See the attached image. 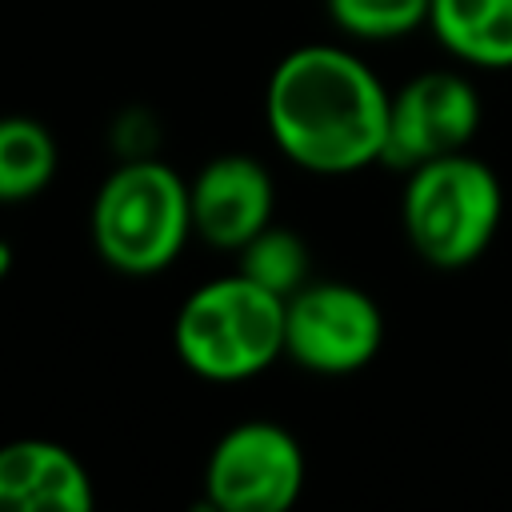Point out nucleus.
<instances>
[{"label": "nucleus", "mask_w": 512, "mask_h": 512, "mask_svg": "<svg viewBox=\"0 0 512 512\" xmlns=\"http://www.w3.org/2000/svg\"><path fill=\"white\" fill-rule=\"evenodd\" d=\"M392 92L348 48H292L268 76L264 120L276 148L304 172L344 176L380 164Z\"/></svg>", "instance_id": "f257e3e1"}, {"label": "nucleus", "mask_w": 512, "mask_h": 512, "mask_svg": "<svg viewBox=\"0 0 512 512\" xmlns=\"http://www.w3.org/2000/svg\"><path fill=\"white\" fill-rule=\"evenodd\" d=\"M192 232V196L188 180L152 160H120L92 200V244L96 256L124 276L164 272L188 244Z\"/></svg>", "instance_id": "f03ea898"}, {"label": "nucleus", "mask_w": 512, "mask_h": 512, "mask_svg": "<svg viewBox=\"0 0 512 512\" xmlns=\"http://www.w3.org/2000/svg\"><path fill=\"white\" fill-rule=\"evenodd\" d=\"M176 356L204 380L232 384L284 356V296L228 272L200 284L172 324Z\"/></svg>", "instance_id": "7ed1b4c3"}, {"label": "nucleus", "mask_w": 512, "mask_h": 512, "mask_svg": "<svg viewBox=\"0 0 512 512\" xmlns=\"http://www.w3.org/2000/svg\"><path fill=\"white\" fill-rule=\"evenodd\" d=\"M404 236L428 268H464L496 236L504 216V188L496 172L468 156H436L408 172L404 200Z\"/></svg>", "instance_id": "20e7f679"}, {"label": "nucleus", "mask_w": 512, "mask_h": 512, "mask_svg": "<svg viewBox=\"0 0 512 512\" xmlns=\"http://www.w3.org/2000/svg\"><path fill=\"white\" fill-rule=\"evenodd\" d=\"M380 340L384 316L356 284L308 280L284 300V356L308 372H356L380 352Z\"/></svg>", "instance_id": "39448f33"}, {"label": "nucleus", "mask_w": 512, "mask_h": 512, "mask_svg": "<svg viewBox=\"0 0 512 512\" xmlns=\"http://www.w3.org/2000/svg\"><path fill=\"white\" fill-rule=\"evenodd\" d=\"M304 488V452L272 420L228 428L204 464V496L220 512H284Z\"/></svg>", "instance_id": "423d86ee"}, {"label": "nucleus", "mask_w": 512, "mask_h": 512, "mask_svg": "<svg viewBox=\"0 0 512 512\" xmlns=\"http://www.w3.org/2000/svg\"><path fill=\"white\" fill-rule=\"evenodd\" d=\"M476 128H480L476 88L448 68L420 72L388 100V132H384L380 164L396 172H412L436 156L464 152Z\"/></svg>", "instance_id": "0eeeda50"}, {"label": "nucleus", "mask_w": 512, "mask_h": 512, "mask_svg": "<svg viewBox=\"0 0 512 512\" xmlns=\"http://www.w3.org/2000/svg\"><path fill=\"white\" fill-rule=\"evenodd\" d=\"M192 232L212 248L236 252L264 224H272L276 184L272 172L248 152H224L208 160L192 180Z\"/></svg>", "instance_id": "6e6552de"}, {"label": "nucleus", "mask_w": 512, "mask_h": 512, "mask_svg": "<svg viewBox=\"0 0 512 512\" xmlns=\"http://www.w3.org/2000/svg\"><path fill=\"white\" fill-rule=\"evenodd\" d=\"M92 476L56 440L24 436L0 444V512H88Z\"/></svg>", "instance_id": "1a4fd4ad"}, {"label": "nucleus", "mask_w": 512, "mask_h": 512, "mask_svg": "<svg viewBox=\"0 0 512 512\" xmlns=\"http://www.w3.org/2000/svg\"><path fill=\"white\" fill-rule=\"evenodd\" d=\"M428 24L456 60L512 68V0H432Z\"/></svg>", "instance_id": "9d476101"}, {"label": "nucleus", "mask_w": 512, "mask_h": 512, "mask_svg": "<svg viewBox=\"0 0 512 512\" xmlns=\"http://www.w3.org/2000/svg\"><path fill=\"white\" fill-rule=\"evenodd\" d=\"M56 136L32 116H0V204L40 196L56 176Z\"/></svg>", "instance_id": "9b49d317"}, {"label": "nucleus", "mask_w": 512, "mask_h": 512, "mask_svg": "<svg viewBox=\"0 0 512 512\" xmlns=\"http://www.w3.org/2000/svg\"><path fill=\"white\" fill-rule=\"evenodd\" d=\"M236 272L288 300L296 288H304L312 280L308 244L292 228L264 224L248 244L236 248Z\"/></svg>", "instance_id": "f8f14e48"}, {"label": "nucleus", "mask_w": 512, "mask_h": 512, "mask_svg": "<svg viewBox=\"0 0 512 512\" xmlns=\"http://www.w3.org/2000/svg\"><path fill=\"white\" fill-rule=\"evenodd\" d=\"M336 28L356 40H396L428 24L432 0H324Z\"/></svg>", "instance_id": "ddd939ff"}, {"label": "nucleus", "mask_w": 512, "mask_h": 512, "mask_svg": "<svg viewBox=\"0 0 512 512\" xmlns=\"http://www.w3.org/2000/svg\"><path fill=\"white\" fill-rule=\"evenodd\" d=\"M12 244L8 240H0V280H8V272H12Z\"/></svg>", "instance_id": "4468645a"}]
</instances>
